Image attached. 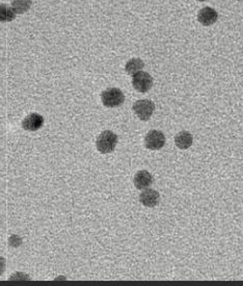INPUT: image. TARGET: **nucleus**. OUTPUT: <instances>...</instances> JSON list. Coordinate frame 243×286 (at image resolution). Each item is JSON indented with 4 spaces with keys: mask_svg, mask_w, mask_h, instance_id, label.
I'll return each mask as SVG.
<instances>
[{
    "mask_svg": "<svg viewBox=\"0 0 243 286\" xmlns=\"http://www.w3.org/2000/svg\"><path fill=\"white\" fill-rule=\"evenodd\" d=\"M118 144V135L110 130L103 131L97 139V149L98 151L107 154L112 152Z\"/></svg>",
    "mask_w": 243,
    "mask_h": 286,
    "instance_id": "obj_1",
    "label": "nucleus"
},
{
    "mask_svg": "<svg viewBox=\"0 0 243 286\" xmlns=\"http://www.w3.org/2000/svg\"><path fill=\"white\" fill-rule=\"evenodd\" d=\"M101 100L106 107L112 108L123 104L125 101V96L120 89L110 88L102 93Z\"/></svg>",
    "mask_w": 243,
    "mask_h": 286,
    "instance_id": "obj_2",
    "label": "nucleus"
},
{
    "mask_svg": "<svg viewBox=\"0 0 243 286\" xmlns=\"http://www.w3.org/2000/svg\"><path fill=\"white\" fill-rule=\"evenodd\" d=\"M154 111H155V104L151 100L142 99L138 100L133 104V112L142 121H148L150 119Z\"/></svg>",
    "mask_w": 243,
    "mask_h": 286,
    "instance_id": "obj_3",
    "label": "nucleus"
},
{
    "mask_svg": "<svg viewBox=\"0 0 243 286\" xmlns=\"http://www.w3.org/2000/svg\"><path fill=\"white\" fill-rule=\"evenodd\" d=\"M132 86L140 93H146L153 86V78L148 73L140 71L133 75Z\"/></svg>",
    "mask_w": 243,
    "mask_h": 286,
    "instance_id": "obj_4",
    "label": "nucleus"
},
{
    "mask_svg": "<svg viewBox=\"0 0 243 286\" xmlns=\"http://www.w3.org/2000/svg\"><path fill=\"white\" fill-rule=\"evenodd\" d=\"M144 144L148 150H160L166 144L164 134L159 130H150L146 135Z\"/></svg>",
    "mask_w": 243,
    "mask_h": 286,
    "instance_id": "obj_5",
    "label": "nucleus"
},
{
    "mask_svg": "<svg viewBox=\"0 0 243 286\" xmlns=\"http://www.w3.org/2000/svg\"><path fill=\"white\" fill-rule=\"evenodd\" d=\"M218 19V13L210 7L202 8L198 14V22L204 26L213 25Z\"/></svg>",
    "mask_w": 243,
    "mask_h": 286,
    "instance_id": "obj_6",
    "label": "nucleus"
},
{
    "mask_svg": "<svg viewBox=\"0 0 243 286\" xmlns=\"http://www.w3.org/2000/svg\"><path fill=\"white\" fill-rule=\"evenodd\" d=\"M44 124V118L36 114H30L27 116L23 122H22V127L27 130V131H36Z\"/></svg>",
    "mask_w": 243,
    "mask_h": 286,
    "instance_id": "obj_7",
    "label": "nucleus"
},
{
    "mask_svg": "<svg viewBox=\"0 0 243 286\" xmlns=\"http://www.w3.org/2000/svg\"><path fill=\"white\" fill-rule=\"evenodd\" d=\"M160 195L155 189H146L140 194V201L146 207H155L159 203Z\"/></svg>",
    "mask_w": 243,
    "mask_h": 286,
    "instance_id": "obj_8",
    "label": "nucleus"
},
{
    "mask_svg": "<svg viewBox=\"0 0 243 286\" xmlns=\"http://www.w3.org/2000/svg\"><path fill=\"white\" fill-rule=\"evenodd\" d=\"M133 182L136 188L144 189V188H148L153 183V177L148 171L142 170L135 174Z\"/></svg>",
    "mask_w": 243,
    "mask_h": 286,
    "instance_id": "obj_9",
    "label": "nucleus"
},
{
    "mask_svg": "<svg viewBox=\"0 0 243 286\" xmlns=\"http://www.w3.org/2000/svg\"><path fill=\"white\" fill-rule=\"evenodd\" d=\"M194 143V138L192 133L188 131H181L174 138V144L180 150H186L190 148Z\"/></svg>",
    "mask_w": 243,
    "mask_h": 286,
    "instance_id": "obj_10",
    "label": "nucleus"
},
{
    "mask_svg": "<svg viewBox=\"0 0 243 286\" xmlns=\"http://www.w3.org/2000/svg\"><path fill=\"white\" fill-rule=\"evenodd\" d=\"M16 18V13L12 7L6 4L0 5V22H10Z\"/></svg>",
    "mask_w": 243,
    "mask_h": 286,
    "instance_id": "obj_11",
    "label": "nucleus"
},
{
    "mask_svg": "<svg viewBox=\"0 0 243 286\" xmlns=\"http://www.w3.org/2000/svg\"><path fill=\"white\" fill-rule=\"evenodd\" d=\"M144 67V64L140 59H132L126 64L125 69L129 75L133 76L135 73L142 71Z\"/></svg>",
    "mask_w": 243,
    "mask_h": 286,
    "instance_id": "obj_12",
    "label": "nucleus"
},
{
    "mask_svg": "<svg viewBox=\"0 0 243 286\" xmlns=\"http://www.w3.org/2000/svg\"><path fill=\"white\" fill-rule=\"evenodd\" d=\"M32 0H12V8L16 14H24L30 9Z\"/></svg>",
    "mask_w": 243,
    "mask_h": 286,
    "instance_id": "obj_13",
    "label": "nucleus"
},
{
    "mask_svg": "<svg viewBox=\"0 0 243 286\" xmlns=\"http://www.w3.org/2000/svg\"><path fill=\"white\" fill-rule=\"evenodd\" d=\"M6 258L0 256V276H2L4 270H6Z\"/></svg>",
    "mask_w": 243,
    "mask_h": 286,
    "instance_id": "obj_14",
    "label": "nucleus"
},
{
    "mask_svg": "<svg viewBox=\"0 0 243 286\" xmlns=\"http://www.w3.org/2000/svg\"><path fill=\"white\" fill-rule=\"evenodd\" d=\"M196 2H200V3H202V2H207V0H196Z\"/></svg>",
    "mask_w": 243,
    "mask_h": 286,
    "instance_id": "obj_15",
    "label": "nucleus"
}]
</instances>
